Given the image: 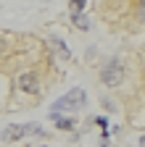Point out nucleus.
<instances>
[{
    "label": "nucleus",
    "instance_id": "obj_9",
    "mask_svg": "<svg viewBox=\"0 0 145 147\" xmlns=\"http://www.w3.org/2000/svg\"><path fill=\"white\" fill-rule=\"evenodd\" d=\"M24 126H27V134H45L40 123H24Z\"/></svg>",
    "mask_w": 145,
    "mask_h": 147
},
{
    "label": "nucleus",
    "instance_id": "obj_7",
    "mask_svg": "<svg viewBox=\"0 0 145 147\" xmlns=\"http://www.w3.org/2000/svg\"><path fill=\"white\" fill-rule=\"evenodd\" d=\"M56 126H58V129H66V131H71V129H74V118H56Z\"/></svg>",
    "mask_w": 145,
    "mask_h": 147
},
{
    "label": "nucleus",
    "instance_id": "obj_10",
    "mask_svg": "<svg viewBox=\"0 0 145 147\" xmlns=\"http://www.w3.org/2000/svg\"><path fill=\"white\" fill-rule=\"evenodd\" d=\"M95 121H98V126H100V129H103V131H106V126H108V121H106V118H103V116H98V118H95Z\"/></svg>",
    "mask_w": 145,
    "mask_h": 147
},
{
    "label": "nucleus",
    "instance_id": "obj_4",
    "mask_svg": "<svg viewBox=\"0 0 145 147\" xmlns=\"http://www.w3.org/2000/svg\"><path fill=\"white\" fill-rule=\"evenodd\" d=\"M0 137H3V142H16V139L27 137V126H24V123H8Z\"/></svg>",
    "mask_w": 145,
    "mask_h": 147
},
{
    "label": "nucleus",
    "instance_id": "obj_6",
    "mask_svg": "<svg viewBox=\"0 0 145 147\" xmlns=\"http://www.w3.org/2000/svg\"><path fill=\"white\" fill-rule=\"evenodd\" d=\"M50 42H53V45H56V47L61 50V55H63V58H69V55H71V53H69V47H66V42L61 40V37H50Z\"/></svg>",
    "mask_w": 145,
    "mask_h": 147
},
{
    "label": "nucleus",
    "instance_id": "obj_5",
    "mask_svg": "<svg viewBox=\"0 0 145 147\" xmlns=\"http://www.w3.org/2000/svg\"><path fill=\"white\" fill-rule=\"evenodd\" d=\"M71 21H74L82 32H87V29H90V18H87L84 13H71Z\"/></svg>",
    "mask_w": 145,
    "mask_h": 147
},
{
    "label": "nucleus",
    "instance_id": "obj_1",
    "mask_svg": "<svg viewBox=\"0 0 145 147\" xmlns=\"http://www.w3.org/2000/svg\"><path fill=\"white\" fill-rule=\"evenodd\" d=\"M84 105H87V92L84 89H71V92H66L63 97H58L53 102L48 116H50V121H56V118H61V110H79Z\"/></svg>",
    "mask_w": 145,
    "mask_h": 147
},
{
    "label": "nucleus",
    "instance_id": "obj_12",
    "mask_svg": "<svg viewBox=\"0 0 145 147\" xmlns=\"http://www.w3.org/2000/svg\"><path fill=\"white\" fill-rule=\"evenodd\" d=\"M3 50H5V42H3V40H0V53H3Z\"/></svg>",
    "mask_w": 145,
    "mask_h": 147
},
{
    "label": "nucleus",
    "instance_id": "obj_2",
    "mask_svg": "<svg viewBox=\"0 0 145 147\" xmlns=\"http://www.w3.org/2000/svg\"><path fill=\"white\" fill-rule=\"evenodd\" d=\"M100 82L106 87H119L124 82V63L119 58H108L100 68Z\"/></svg>",
    "mask_w": 145,
    "mask_h": 147
},
{
    "label": "nucleus",
    "instance_id": "obj_3",
    "mask_svg": "<svg viewBox=\"0 0 145 147\" xmlns=\"http://www.w3.org/2000/svg\"><path fill=\"white\" fill-rule=\"evenodd\" d=\"M19 87H21V92H29V95H37L40 92V82H37V76L32 71H24L19 76Z\"/></svg>",
    "mask_w": 145,
    "mask_h": 147
},
{
    "label": "nucleus",
    "instance_id": "obj_13",
    "mask_svg": "<svg viewBox=\"0 0 145 147\" xmlns=\"http://www.w3.org/2000/svg\"><path fill=\"white\" fill-rule=\"evenodd\" d=\"M140 147H145V137H140Z\"/></svg>",
    "mask_w": 145,
    "mask_h": 147
},
{
    "label": "nucleus",
    "instance_id": "obj_11",
    "mask_svg": "<svg viewBox=\"0 0 145 147\" xmlns=\"http://www.w3.org/2000/svg\"><path fill=\"white\" fill-rule=\"evenodd\" d=\"M140 18L145 21V0H140Z\"/></svg>",
    "mask_w": 145,
    "mask_h": 147
},
{
    "label": "nucleus",
    "instance_id": "obj_8",
    "mask_svg": "<svg viewBox=\"0 0 145 147\" xmlns=\"http://www.w3.org/2000/svg\"><path fill=\"white\" fill-rule=\"evenodd\" d=\"M84 5H87V0H71V3H69L71 13H82V11H84Z\"/></svg>",
    "mask_w": 145,
    "mask_h": 147
}]
</instances>
